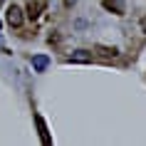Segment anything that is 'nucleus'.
<instances>
[{
    "instance_id": "1",
    "label": "nucleus",
    "mask_w": 146,
    "mask_h": 146,
    "mask_svg": "<svg viewBox=\"0 0 146 146\" xmlns=\"http://www.w3.org/2000/svg\"><path fill=\"white\" fill-rule=\"evenodd\" d=\"M5 20H8V25H13V27H20V25H23V10L17 8V5H10Z\"/></svg>"
},
{
    "instance_id": "2",
    "label": "nucleus",
    "mask_w": 146,
    "mask_h": 146,
    "mask_svg": "<svg viewBox=\"0 0 146 146\" xmlns=\"http://www.w3.org/2000/svg\"><path fill=\"white\" fill-rule=\"evenodd\" d=\"M102 5L107 10H111L114 15H124V10H126V0H102Z\"/></svg>"
},
{
    "instance_id": "3",
    "label": "nucleus",
    "mask_w": 146,
    "mask_h": 146,
    "mask_svg": "<svg viewBox=\"0 0 146 146\" xmlns=\"http://www.w3.org/2000/svg\"><path fill=\"white\" fill-rule=\"evenodd\" d=\"M42 10H45V3H42V0H35V3L27 5V17H30V20H37Z\"/></svg>"
},
{
    "instance_id": "4",
    "label": "nucleus",
    "mask_w": 146,
    "mask_h": 146,
    "mask_svg": "<svg viewBox=\"0 0 146 146\" xmlns=\"http://www.w3.org/2000/svg\"><path fill=\"white\" fill-rule=\"evenodd\" d=\"M47 64H50V57H47V54H35V57H32V69H35V72H45Z\"/></svg>"
},
{
    "instance_id": "5",
    "label": "nucleus",
    "mask_w": 146,
    "mask_h": 146,
    "mask_svg": "<svg viewBox=\"0 0 146 146\" xmlns=\"http://www.w3.org/2000/svg\"><path fill=\"white\" fill-rule=\"evenodd\" d=\"M35 124H37V131H40V139H42V144H45V146H50L52 141H50V134H47L45 119H42V116H35Z\"/></svg>"
},
{
    "instance_id": "6",
    "label": "nucleus",
    "mask_w": 146,
    "mask_h": 146,
    "mask_svg": "<svg viewBox=\"0 0 146 146\" xmlns=\"http://www.w3.org/2000/svg\"><path fill=\"white\" fill-rule=\"evenodd\" d=\"M69 62H92V52H87V50H77V52H72L67 57Z\"/></svg>"
},
{
    "instance_id": "7",
    "label": "nucleus",
    "mask_w": 146,
    "mask_h": 146,
    "mask_svg": "<svg viewBox=\"0 0 146 146\" xmlns=\"http://www.w3.org/2000/svg\"><path fill=\"white\" fill-rule=\"evenodd\" d=\"M74 3H77V0H64V5H67V8H72Z\"/></svg>"
},
{
    "instance_id": "8",
    "label": "nucleus",
    "mask_w": 146,
    "mask_h": 146,
    "mask_svg": "<svg viewBox=\"0 0 146 146\" xmlns=\"http://www.w3.org/2000/svg\"><path fill=\"white\" fill-rule=\"evenodd\" d=\"M141 27H144V32H146V17H144V20H141Z\"/></svg>"
},
{
    "instance_id": "9",
    "label": "nucleus",
    "mask_w": 146,
    "mask_h": 146,
    "mask_svg": "<svg viewBox=\"0 0 146 146\" xmlns=\"http://www.w3.org/2000/svg\"><path fill=\"white\" fill-rule=\"evenodd\" d=\"M3 3H5V0H0V5H3Z\"/></svg>"
},
{
    "instance_id": "10",
    "label": "nucleus",
    "mask_w": 146,
    "mask_h": 146,
    "mask_svg": "<svg viewBox=\"0 0 146 146\" xmlns=\"http://www.w3.org/2000/svg\"><path fill=\"white\" fill-rule=\"evenodd\" d=\"M0 27H3V23H0Z\"/></svg>"
}]
</instances>
